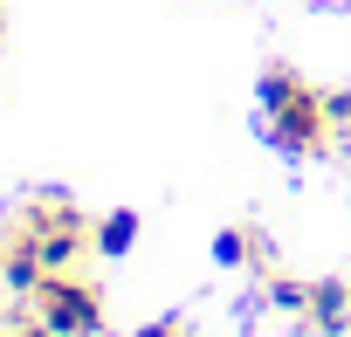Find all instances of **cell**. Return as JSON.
Listing matches in <instances>:
<instances>
[{"mask_svg":"<svg viewBox=\"0 0 351 337\" xmlns=\"http://www.w3.org/2000/svg\"><path fill=\"white\" fill-rule=\"evenodd\" d=\"M35 303H42V323L49 330H62V337H97L104 330V303H97V289L69 269V275H49L42 289H35Z\"/></svg>","mask_w":351,"mask_h":337,"instance_id":"cell-1","label":"cell"},{"mask_svg":"<svg viewBox=\"0 0 351 337\" xmlns=\"http://www.w3.org/2000/svg\"><path fill=\"white\" fill-rule=\"evenodd\" d=\"M269 131L282 151H324L330 145V110H324V90H303L296 103L269 110Z\"/></svg>","mask_w":351,"mask_h":337,"instance_id":"cell-2","label":"cell"},{"mask_svg":"<svg viewBox=\"0 0 351 337\" xmlns=\"http://www.w3.org/2000/svg\"><path fill=\"white\" fill-rule=\"evenodd\" d=\"M324 337H337L344 323H351V289L344 282H310V310H303Z\"/></svg>","mask_w":351,"mask_h":337,"instance_id":"cell-3","label":"cell"},{"mask_svg":"<svg viewBox=\"0 0 351 337\" xmlns=\"http://www.w3.org/2000/svg\"><path fill=\"white\" fill-rule=\"evenodd\" d=\"M35 248H42V262H49V275H69V269L83 262V221H62V227H49V234H35Z\"/></svg>","mask_w":351,"mask_h":337,"instance_id":"cell-4","label":"cell"},{"mask_svg":"<svg viewBox=\"0 0 351 337\" xmlns=\"http://www.w3.org/2000/svg\"><path fill=\"white\" fill-rule=\"evenodd\" d=\"M303 90H310V83H303L296 69H282V62H276V69H262V110H282V103H296Z\"/></svg>","mask_w":351,"mask_h":337,"instance_id":"cell-5","label":"cell"},{"mask_svg":"<svg viewBox=\"0 0 351 337\" xmlns=\"http://www.w3.org/2000/svg\"><path fill=\"white\" fill-rule=\"evenodd\" d=\"M131 241H138V214H110L104 227H97V255H131Z\"/></svg>","mask_w":351,"mask_h":337,"instance_id":"cell-6","label":"cell"},{"mask_svg":"<svg viewBox=\"0 0 351 337\" xmlns=\"http://www.w3.org/2000/svg\"><path fill=\"white\" fill-rule=\"evenodd\" d=\"M248 248H255V241H248L241 227H228V234L214 241V262H221V269H241V262H248Z\"/></svg>","mask_w":351,"mask_h":337,"instance_id":"cell-7","label":"cell"},{"mask_svg":"<svg viewBox=\"0 0 351 337\" xmlns=\"http://www.w3.org/2000/svg\"><path fill=\"white\" fill-rule=\"evenodd\" d=\"M276 310H310V282H276Z\"/></svg>","mask_w":351,"mask_h":337,"instance_id":"cell-8","label":"cell"},{"mask_svg":"<svg viewBox=\"0 0 351 337\" xmlns=\"http://www.w3.org/2000/svg\"><path fill=\"white\" fill-rule=\"evenodd\" d=\"M324 110H330V124H351V90H324Z\"/></svg>","mask_w":351,"mask_h":337,"instance_id":"cell-9","label":"cell"},{"mask_svg":"<svg viewBox=\"0 0 351 337\" xmlns=\"http://www.w3.org/2000/svg\"><path fill=\"white\" fill-rule=\"evenodd\" d=\"M14 337H62V330H49V323H42V316H35V323H21V330H14Z\"/></svg>","mask_w":351,"mask_h":337,"instance_id":"cell-10","label":"cell"}]
</instances>
